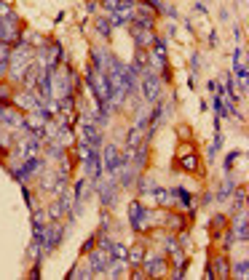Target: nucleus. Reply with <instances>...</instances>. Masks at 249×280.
Returning <instances> with one entry per match:
<instances>
[{
  "instance_id": "f257e3e1",
  "label": "nucleus",
  "mask_w": 249,
  "mask_h": 280,
  "mask_svg": "<svg viewBox=\"0 0 249 280\" xmlns=\"http://www.w3.org/2000/svg\"><path fill=\"white\" fill-rule=\"evenodd\" d=\"M62 238H65V224L62 221H48L46 229H43V238H40V248H43V254L48 256L51 251L62 243Z\"/></svg>"
},
{
  "instance_id": "f03ea898",
  "label": "nucleus",
  "mask_w": 249,
  "mask_h": 280,
  "mask_svg": "<svg viewBox=\"0 0 249 280\" xmlns=\"http://www.w3.org/2000/svg\"><path fill=\"white\" fill-rule=\"evenodd\" d=\"M102 171H108V176L116 179L118 176V168H121V163H124V152L116 147V144H105L102 147Z\"/></svg>"
},
{
  "instance_id": "7ed1b4c3",
  "label": "nucleus",
  "mask_w": 249,
  "mask_h": 280,
  "mask_svg": "<svg viewBox=\"0 0 249 280\" xmlns=\"http://www.w3.org/2000/svg\"><path fill=\"white\" fill-rule=\"evenodd\" d=\"M142 96H145V102H161V77L153 72L150 67L142 72Z\"/></svg>"
},
{
  "instance_id": "20e7f679",
  "label": "nucleus",
  "mask_w": 249,
  "mask_h": 280,
  "mask_svg": "<svg viewBox=\"0 0 249 280\" xmlns=\"http://www.w3.org/2000/svg\"><path fill=\"white\" fill-rule=\"evenodd\" d=\"M166 267H169V259H166V256H161V254H150V251L145 254V259H142V264H139V270L145 272V278L163 275V272H166Z\"/></svg>"
},
{
  "instance_id": "39448f33",
  "label": "nucleus",
  "mask_w": 249,
  "mask_h": 280,
  "mask_svg": "<svg viewBox=\"0 0 249 280\" xmlns=\"http://www.w3.org/2000/svg\"><path fill=\"white\" fill-rule=\"evenodd\" d=\"M11 102H13V107H16L19 112H32V110H38V107H40L38 93H35V91H27V88H19V91L11 96Z\"/></svg>"
},
{
  "instance_id": "423d86ee",
  "label": "nucleus",
  "mask_w": 249,
  "mask_h": 280,
  "mask_svg": "<svg viewBox=\"0 0 249 280\" xmlns=\"http://www.w3.org/2000/svg\"><path fill=\"white\" fill-rule=\"evenodd\" d=\"M86 256V267L91 270V275H99V272H105L108 270V262H110V251H102L99 246H94L89 251V254H83Z\"/></svg>"
},
{
  "instance_id": "0eeeda50",
  "label": "nucleus",
  "mask_w": 249,
  "mask_h": 280,
  "mask_svg": "<svg viewBox=\"0 0 249 280\" xmlns=\"http://www.w3.org/2000/svg\"><path fill=\"white\" fill-rule=\"evenodd\" d=\"M134 24L145 27V30H155V21H158V13H155L147 3H137L134 5Z\"/></svg>"
},
{
  "instance_id": "6e6552de",
  "label": "nucleus",
  "mask_w": 249,
  "mask_h": 280,
  "mask_svg": "<svg viewBox=\"0 0 249 280\" xmlns=\"http://www.w3.org/2000/svg\"><path fill=\"white\" fill-rule=\"evenodd\" d=\"M129 224L134 227V232L145 235V206H142V200L129 203Z\"/></svg>"
},
{
  "instance_id": "1a4fd4ad",
  "label": "nucleus",
  "mask_w": 249,
  "mask_h": 280,
  "mask_svg": "<svg viewBox=\"0 0 249 280\" xmlns=\"http://www.w3.org/2000/svg\"><path fill=\"white\" fill-rule=\"evenodd\" d=\"M22 120H24V115L19 112L16 107H11V104L3 107V115H0V126H5L8 131H19V128H22Z\"/></svg>"
},
{
  "instance_id": "9d476101",
  "label": "nucleus",
  "mask_w": 249,
  "mask_h": 280,
  "mask_svg": "<svg viewBox=\"0 0 249 280\" xmlns=\"http://www.w3.org/2000/svg\"><path fill=\"white\" fill-rule=\"evenodd\" d=\"M150 59L155 62V67H169V51H166V38H158L155 35L153 46H150Z\"/></svg>"
},
{
  "instance_id": "9b49d317",
  "label": "nucleus",
  "mask_w": 249,
  "mask_h": 280,
  "mask_svg": "<svg viewBox=\"0 0 249 280\" xmlns=\"http://www.w3.org/2000/svg\"><path fill=\"white\" fill-rule=\"evenodd\" d=\"M83 163H86V176L91 179V182L102 179V157H99V149L91 147V149H89V157H86Z\"/></svg>"
},
{
  "instance_id": "f8f14e48",
  "label": "nucleus",
  "mask_w": 249,
  "mask_h": 280,
  "mask_svg": "<svg viewBox=\"0 0 249 280\" xmlns=\"http://www.w3.org/2000/svg\"><path fill=\"white\" fill-rule=\"evenodd\" d=\"M209 264L215 270V278H231V262H228L225 251H217V254L209 256Z\"/></svg>"
},
{
  "instance_id": "ddd939ff",
  "label": "nucleus",
  "mask_w": 249,
  "mask_h": 280,
  "mask_svg": "<svg viewBox=\"0 0 249 280\" xmlns=\"http://www.w3.org/2000/svg\"><path fill=\"white\" fill-rule=\"evenodd\" d=\"M129 32H131L134 43H137V48H150V46H153V40H155V30H145V27L131 24V27H129Z\"/></svg>"
},
{
  "instance_id": "4468645a",
  "label": "nucleus",
  "mask_w": 249,
  "mask_h": 280,
  "mask_svg": "<svg viewBox=\"0 0 249 280\" xmlns=\"http://www.w3.org/2000/svg\"><path fill=\"white\" fill-rule=\"evenodd\" d=\"M177 168H182L185 174H201V163L193 152H182L177 157Z\"/></svg>"
},
{
  "instance_id": "2eb2a0df",
  "label": "nucleus",
  "mask_w": 249,
  "mask_h": 280,
  "mask_svg": "<svg viewBox=\"0 0 249 280\" xmlns=\"http://www.w3.org/2000/svg\"><path fill=\"white\" fill-rule=\"evenodd\" d=\"M131 19H134V8H116V11L108 16L110 27H124V24H129Z\"/></svg>"
},
{
  "instance_id": "dca6fc26",
  "label": "nucleus",
  "mask_w": 249,
  "mask_h": 280,
  "mask_svg": "<svg viewBox=\"0 0 249 280\" xmlns=\"http://www.w3.org/2000/svg\"><path fill=\"white\" fill-rule=\"evenodd\" d=\"M110 51H105V48H91V59H89V64H94L97 70H108V64H110Z\"/></svg>"
},
{
  "instance_id": "f3484780",
  "label": "nucleus",
  "mask_w": 249,
  "mask_h": 280,
  "mask_svg": "<svg viewBox=\"0 0 249 280\" xmlns=\"http://www.w3.org/2000/svg\"><path fill=\"white\" fill-rule=\"evenodd\" d=\"M150 195L155 198V206H177L174 198H172V190H166V187H158V184H155Z\"/></svg>"
},
{
  "instance_id": "a211bd4d",
  "label": "nucleus",
  "mask_w": 249,
  "mask_h": 280,
  "mask_svg": "<svg viewBox=\"0 0 249 280\" xmlns=\"http://www.w3.org/2000/svg\"><path fill=\"white\" fill-rule=\"evenodd\" d=\"M233 190H236V182H233V179H231V174H225L223 184L217 187V195H215V198L220 200V203H223V200H228V198L233 195Z\"/></svg>"
},
{
  "instance_id": "6ab92c4d",
  "label": "nucleus",
  "mask_w": 249,
  "mask_h": 280,
  "mask_svg": "<svg viewBox=\"0 0 249 280\" xmlns=\"http://www.w3.org/2000/svg\"><path fill=\"white\" fill-rule=\"evenodd\" d=\"M172 198H174V203H180V206L185 208V211L193 206V195H190V190H185V187H174V190H172Z\"/></svg>"
},
{
  "instance_id": "aec40b11",
  "label": "nucleus",
  "mask_w": 249,
  "mask_h": 280,
  "mask_svg": "<svg viewBox=\"0 0 249 280\" xmlns=\"http://www.w3.org/2000/svg\"><path fill=\"white\" fill-rule=\"evenodd\" d=\"M131 64L139 72H145V70L150 67V54H147V48H134V62Z\"/></svg>"
},
{
  "instance_id": "412c9836",
  "label": "nucleus",
  "mask_w": 249,
  "mask_h": 280,
  "mask_svg": "<svg viewBox=\"0 0 249 280\" xmlns=\"http://www.w3.org/2000/svg\"><path fill=\"white\" fill-rule=\"evenodd\" d=\"M145 254H147V248L137 243V246L129 248V254H126V264H131V267H139L142 259H145Z\"/></svg>"
},
{
  "instance_id": "4be33fe9",
  "label": "nucleus",
  "mask_w": 249,
  "mask_h": 280,
  "mask_svg": "<svg viewBox=\"0 0 249 280\" xmlns=\"http://www.w3.org/2000/svg\"><path fill=\"white\" fill-rule=\"evenodd\" d=\"M228 227V216L225 213H215V216H212V221H209V229H212V238H220V232H223V229Z\"/></svg>"
},
{
  "instance_id": "5701e85b",
  "label": "nucleus",
  "mask_w": 249,
  "mask_h": 280,
  "mask_svg": "<svg viewBox=\"0 0 249 280\" xmlns=\"http://www.w3.org/2000/svg\"><path fill=\"white\" fill-rule=\"evenodd\" d=\"M163 224H166L169 229L182 232V229H185V219L180 216V213H163Z\"/></svg>"
},
{
  "instance_id": "b1692460",
  "label": "nucleus",
  "mask_w": 249,
  "mask_h": 280,
  "mask_svg": "<svg viewBox=\"0 0 249 280\" xmlns=\"http://www.w3.org/2000/svg\"><path fill=\"white\" fill-rule=\"evenodd\" d=\"M212 107H215V118L223 120L225 115H228V102L223 99V93H220V91L215 93V102H212Z\"/></svg>"
},
{
  "instance_id": "393cba45",
  "label": "nucleus",
  "mask_w": 249,
  "mask_h": 280,
  "mask_svg": "<svg viewBox=\"0 0 249 280\" xmlns=\"http://www.w3.org/2000/svg\"><path fill=\"white\" fill-rule=\"evenodd\" d=\"M241 155H244V152H241V147H239V149H233V152H228V155H225V160H223V171H225V174H231V171H233V163H236V160H239Z\"/></svg>"
},
{
  "instance_id": "a878e982",
  "label": "nucleus",
  "mask_w": 249,
  "mask_h": 280,
  "mask_svg": "<svg viewBox=\"0 0 249 280\" xmlns=\"http://www.w3.org/2000/svg\"><path fill=\"white\" fill-rule=\"evenodd\" d=\"M231 275H233V278H241V280H244V278L249 275V262H247V259L236 262V264L231 267Z\"/></svg>"
},
{
  "instance_id": "bb28decb",
  "label": "nucleus",
  "mask_w": 249,
  "mask_h": 280,
  "mask_svg": "<svg viewBox=\"0 0 249 280\" xmlns=\"http://www.w3.org/2000/svg\"><path fill=\"white\" fill-rule=\"evenodd\" d=\"M62 216H65V208H62V203H51V208L46 211V219L48 221H62Z\"/></svg>"
},
{
  "instance_id": "cd10ccee",
  "label": "nucleus",
  "mask_w": 249,
  "mask_h": 280,
  "mask_svg": "<svg viewBox=\"0 0 249 280\" xmlns=\"http://www.w3.org/2000/svg\"><path fill=\"white\" fill-rule=\"evenodd\" d=\"M153 187H155V182H153L150 176H139V179H137V190L142 192V195H150Z\"/></svg>"
},
{
  "instance_id": "c85d7f7f",
  "label": "nucleus",
  "mask_w": 249,
  "mask_h": 280,
  "mask_svg": "<svg viewBox=\"0 0 249 280\" xmlns=\"http://www.w3.org/2000/svg\"><path fill=\"white\" fill-rule=\"evenodd\" d=\"M97 32L102 35L105 40H110V35H113V27H110V21L105 19V16H102V19H97Z\"/></svg>"
},
{
  "instance_id": "c756f323",
  "label": "nucleus",
  "mask_w": 249,
  "mask_h": 280,
  "mask_svg": "<svg viewBox=\"0 0 249 280\" xmlns=\"http://www.w3.org/2000/svg\"><path fill=\"white\" fill-rule=\"evenodd\" d=\"M126 254H129V248H126L124 243H113V246H110V256H113V259H126Z\"/></svg>"
},
{
  "instance_id": "7c9ffc66",
  "label": "nucleus",
  "mask_w": 249,
  "mask_h": 280,
  "mask_svg": "<svg viewBox=\"0 0 249 280\" xmlns=\"http://www.w3.org/2000/svg\"><path fill=\"white\" fill-rule=\"evenodd\" d=\"M11 102V88L5 83H0V104H8Z\"/></svg>"
},
{
  "instance_id": "2f4dec72",
  "label": "nucleus",
  "mask_w": 249,
  "mask_h": 280,
  "mask_svg": "<svg viewBox=\"0 0 249 280\" xmlns=\"http://www.w3.org/2000/svg\"><path fill=\"white\" fill-rule=\"evenodd\" d=\"M94 246H97V232L91 235V238H86V240H83V246H81V254H89V251L94 248Z\"/></svg>"
},
{
  "instance_id": "473e14b6",
  "label": "nucleus",
  "mask_w": 249,
  "mask_h": 280,
  "mask_svg": "<svg viewBox=\"0 0 249 280\" xmlns=\"http://www.w3.org/2000/svg\"><path fill=\"white\" fill-rule=\"evenodd\" d=\"M198 70H201V54H193V59H190V75H196Z\"/></svg>"
},
{
  "instance_id": "72a5a7b5",
  "label": "nucleus",
  "mask_w": 249,
  "mask_h": 280,
  "mask_svg": "<svg viewBox=\"0 0 249 280\" xmlns=\"http://www.w3.org/2000/svg\"><path fill=\"white\" fill-rule=\"evenodd\" d=\"M102 8L108 13H113L116 8H121V0H102Z\"/></svg>"
},
{
  "instance_id": "f704fd0d",
  "label": "nucleus",
  "mask_w": 249,
  "mask_h": 280,
  "mask_svg": "<svg viewBox=\"0 0 249 280\" xmlns=\"http://www.w3.org/2000/svg\"><path fill=\"white\" fill-rule=\"evenodd\" d=\"M161 13H166L169 19H180V13H177V8H174V5H163V8H161Z\"/></svg>"
},
{
  "instance_id": "c9c22d12",
  "label": "nucleus",
  "mask_w": 249,
  "mask_h": 280,
  "mask_svg": "<svg viewBox=\"0 0 249 280\" xmlns=\"http://www.w3.org/2000/svg\"><path fill=\"white\" fill-rule=\"evenodd\" d=\"M8 13H11V3H8V0H0V19L8 16Z\"/></svg>"
},
{
  "instance_id": "e433bc0d",
  "label": "nucleus",
  "mask_w": 249,
  "mask_h": 280,
  "mask_svg": "<svg viewBox=\"0 0 249 280\" xmlns=\"http://www.w3.org/2000/svg\"><path fill=\"white\" fill-rule=\"evenodd\" d=\"M30 278H40V262H35V264H32V270H30Z\"/></svg>"
},
{
  "instance_id": "4c0bfd02",
  "label": "nucleus",
  "mask_w": 249,
  "mask_h": 280,
  "mask_svg": "<svg viewBox=\"0 0 249 280\" xmlns=\"http://www.w3.org/2000/svg\"><path fill=\"white\" fill-rule=\"evenodd\" d=\"M204 275H206V278H209V280H212V278H215V270H212V264H209V262H206V267H204Z\"/></svg>"
},
{
  "instance_id": "58836bf2",
  "label": "nucleus",
  "mask_w": 249,
  "mask_h": 280,
  "mask_svg": "<svg viewBox=\"0 0 249 280\" xmlns=\"http://www.w3.org/2000/svg\"><path fill=\"white\" fill-rule=\"evenodd\" d=\"M209 46H212V48H215V46H217V32H215V30H212V32H209Z\"/></svg>"
},
{
  "instance_id": "ea45409f",
  "label": "nucleus",
  "mask_w": 249,
  "mask_h": 280,
  "mask_svg": "<svg viewBox=\"0 0 249 280\" xmlns=\"http://www.w3.org/2000/svg\"><path fill=\"white\" fill-rule=\"evenodd\" d=\"M177 32V24H174V21H172V24H169V30H166V38H172V35Z\"/></svg>"
},
{
  "instance_id": "a19ab883",
  "label": "nucleus",
  "mask_w": 249,
  "mask_h": 280,
  "mask_svg": "<svg viewBox=\"0 0 249 280\" xmlns=\"http://www.w3.org/2000/svg\"><path fill=\"white\" fill-rule=\"evenodd\" d=\"M3 107H5V104H0V115H3Z\"/></svg>"
}]
</instances>
